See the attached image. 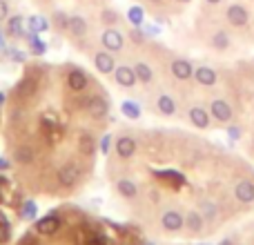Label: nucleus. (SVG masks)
I'll list each match as a JSON object with an SVG mask.
<instances>
[{"instance_id": "1", "label": "nucleus", "mask_w": 254, "mask_h": 245, "mask_svg": "<svg viewBox=\"0 0 254 245\" xmlns=\"http://www.w3.org/2000/svg\"><path fill=\"white\" fill-rule=\"evenodd\" d=\"M210 116L214 121H219L221 125H230L234 119V110L225 98H212L210 101Z\"/></svg>"}, {"instance_id": "2", "label": "nucleus", "mask_w": 254, "mask_h": 245, "mask_svg": "<svg viewBox=\"0 0 254 245\" xmlns=\"http://www.w3.org/2000/svg\"><path fill=\"white\" fill-rule=\"evenodd\" d=\"M101 43H103V47H105L107 52H112V54L123 52V47H125L123 34H121L119 29H114V27H107V29L103 31V34H101Z\"/></svg>"}, {"instance_id": "3", "label": "nucleus", "mask_w": 254, "mask_h": 245, "mask_svg": "<svg viewBox=\"0 0 254 245\" xmlns=\"http://www.w3.org/2000/svg\"><path fill=\"white\" fill-rule=\"evenodd\" d=\"M225 18H228V22L232 27H246L248 22H250V11H248L246 4H230L228 11H225Z\"/></svg>"}, {"instance_id": "4", "label": "nucleus", "mask_w": 254, "mask_h": 245, "mask_svg": "<svg viewBox=\"0 0 254 245\" xmlns=\"http://www.w3.org/2000/svg\"><path fill=\"white\" fill-rule=\"evenodd\" d=\"M161 225L165 232H181L185 228V216L176 210H167L161 216Z\"/></svg>"}, {"instance_id": "5", "label": "nucleus", "mask_w": 254, "mask_h": 245, "mask_svg": "<svg viewBox=\"0 0 254 245\" xmlns=\"http://www.w3.org/2000/svg\"><path fill=\"white\" fill-rule=\"evenodd\" d=\"M170 71L176 80H190L194 76V65L190 61H185V58H174L170 62Z\"/></svg>"}, {"instance_id": "6", "label": "nucleus", "mask_w": 254, "mask_h": 245, "mask_svg": "<svg viewBox=\"0 0 254 245\" xmlns=\"http://www.w3.org/2000/svg\"><path fill=\"white\" fill-rule=\"evenodd\" d=\"M188 119L192 122L194 127H198V129H207L212 122V116H210V110H205V107L201 105H194L188 110Z\"/></svg>"}, {"instance_id": "7", "label": "nucleus", "mask_w": 254, "mask_h": 245, "mask_svg": "<svg viewBox=\"0 0 254 245\" xmlns=\"http://www.w3.org/2000/svg\"><path fill=\"white\" fill-rule=\"evenodd\" d=\"M78 179H80V170L74 163H67V165H63L61 170H58V183H61L63 187H74V185L78 183Z\"/></svg>"}, {"instance_id": "8", "label": "nucleus", "mask_w": 254, "mask_h": 245, "mask_svg": "<svg viewBox=\"0 0 254 245\" xmlns=\"http://www.w3.org/2000/svg\"><path fill=\"white\" fill-rule=\"evenodd\" d=\"M114 80L121 85V87H125V89H131L136 83H138L134 67H127V65H119V67H116V69H114Z\"/></svg>"}, {"instance_id": "9", "label": "nucleus", "mask_w": 254, "mask_h": 245, "mask_svg": "<svg viewBox=\"0 0 254 245\" xmlns=\"http://www.w3.org/2000/svg\"><path fill=\"white\" fill-rule=\"evenodd\" d=\"M192 78L196 80L201 87H214V85L219 83V74H216L212 67H207V65L196 67V69H194V76H192Z\"/></svg>"}, {"instance_id": "10", "label": "nucleus", "mask_w": 254, "mask_h": 245, "mask_svg": "<svg viewBox=\"0 0 254 245\" xmlns=\"http://www.w3.org/2000/svg\"><path fill=\"white\" fill-rule=\"evenodd\" d=\"M234 198H237L239 203H243V205H248V203H254V183L248 179H241L237 185H234Z\"/></svg>"}, {"instance_id": "11", "label": "nucleus", "mask_w": 254, "mask_h": 245, "mask_svg": "<svg viewBox=\"0 0 254 245\" xmlns=\"http://www.w3.org/2000/svg\"><path fill=\"white\" fill-rule=\"evenodd\" d=\"M58 228H61V216H56V214H47L36 223V232L43 234V237H52V234H56Z\"/></svg>"}, {"instance_id": "12", "label": "nucleus", "mask_w": 254, "mask_h": 245, "mask_svg": "<svg viewBox=\"0 0 254 245\" xmlns=\"http://www.w3.org/2000/svg\"><path fill=\"white\" fill-rule=\"evenodd\" d=\"M94 65H96V69L101 71V74H114V69H116V61H114V56H112V52H107V49L96 52Z\"/></svg>"}, {"instance_id": "13", "label": "nucleus", "mask_w": 254, "mask_h": 245, "mask_svg": "<svg viewBox=\"0 0 254 245\" xmlns=\"http://www.w3.org/2000/svg\"><path fill=\"white\" fill-rule=\"evenodd\" d=\"M87 85H89V76L85 74V71L71 69L69 74H67V87H69L71 92H83V89H87Z\"/></svg>"}, {"instance_id": "14", "label": "nucleus", "mask_w": 254, "mask_h": 245, "mask_svg": "<svg viewBox=\"0 0 254 245\" xmlns=\"http://www.w3.org/2000/svg\"><path fill=\"white\" fill-rule=\"evenodd\" d=\"M210 45L216 49V52H228V49L232 47V36H230V31H225V29H216L210 38Z\"/></svg>"}, {"instance_id": "15", "label": "nucleus", "mask_w": 254, "mask_h": 245, "mask_svg": "<svg viewBox=\"0 0 254 245\" xmlns=\"http://www.w3.org/2000/svg\"><path fill=\"white\" fill-rule=\"evenodd\" d=\"M87 29H89V25L83 16H69V20H67V31H69L74 38L87 36Z\"/></svg>"}, {"instance_id": "16", "label": "nucleus", "mask_w": 254, "mask_h": 245, "mask_svg": "<svg viewBox=\"0 0 254 245\" xmlns=\"http://www.w3.org/2000/svg\"><path fill=\"white\" fill-rule=\"evenodd\" d=\"M107 110H110V105H107L105 98L94 96V98L87 101V112H89V116H94V119H103V116H107Z\"/></svg>"}, {"instance_id": "17", "label": "nucleus", "mask_w": 254, "mask_h": 245, "mask_svg": "<svg viewBox=\"0 0 254 245\" xmlns=\"http://www.w3.org/2000/svg\"><path fill=\"white\" fill-rule=\"evenodd\" d=\"M116 154H119L121 158H131L136 154V140L129 138V136H121V138L116 140Z\"/></svg>"}, {"instance_id": "18", "label": "nucleus", "mask_w": 254, "mask_h": 245, "mask_svg": "<svg viewBox=\"0 0 254 245\" xmlns=\"http://www.w3.org/2000/svg\"><path fill=\"white\" fill-rule=\"evenodd\" d=\"M203 223H205V216L201 214V212H188L185 214V228L190 230L192 234H198V232H203Z\"/></svg>"}, {"instance_id": "19", "label": "nucleus", "mask_w": 254, "mask_h": 245, "mask_svg": "<svg viewBox=\"0 0 254 245\" xmlns=\"http://www.w3.org/2000/svg\"><path fill=\"white\" fill-rule=\"evenodd\" d=\"M156 110L161 112L163 116H174L176 114V101L170 96V94H161L156 98Z\"/></svg>"}, {"instance_id": "20", "label": "nucleus", "mask_w": 254, "mask_h": 245, "mask_svg": "<svg viewBox=\"0 0 254 245\" xmlns=\"http://www.w3.org/2000/svg\"><path fill=\"white\" fill-rule=\"evenodd\" d=\"M25 25H27V20H25L22 16L9 18V22H7V34L13 36V38H22V36H27V34H25Z\"/></svg>"}, {"instance_id": "21", "label": "nucleus", "mask_w": 254, "mask_h": 245, "mask_svg": "<svg viewBox=\"0 0 254 245\" xmlns=\"http://www.w3.org/2000/svg\"><path fill=\"white\" fill-rule=\"evenodd\" d=\"M134 71H136V78H138L143 85H149V83L154 80V71H152V67H149L147 62L138 61V62L134 65Z\"/></svg>"}, {"instance_id": "22", "label": "nucleus", "mask_w": 254, "mask_h": 245, "mask_svg": "<svg viewBox=\"0 0 254 245\" xmlns=\"http://www.w3.org/2000/svg\"><path fill=\"white\" fill-rule=\"evenodd\" d=\"M116 189H119L121 196L125 198H134L136 194H138V187H136L134 181H127V179H121L119 183H116Z\"/></svg>"}, {"instance_id": "23", "label": "nucleus", "mask_w": 254, "mask_h": 245, "mask_svg": "<svg viewBox=\"0 0 254 245\" xmlns=\"http://www.w3.org/2000/svg\"><path fill=\"white\" fill-rule=\"evenodd\" d=\"M27 29L31 34H43V31L49 29V22L43 16H31V18H27Z\"/></svg>"}, {"instance_id": "24", "label": "nucleus", "mask_w": 254, "mask_h": 245, "mask_svg": "<svg viewBox=\"0 0 254 245\" xmlns=\"http://www.w3.org/2000/svg\"><path fill=\"white\" fill-rule=\"evenodd\" d=\"M36 92V78H22L16 87V94L20 98H29Z\"/></svg>"}, {"instance_id": "25", "label": "nucleus", "mask_w": 254, "mask_h": 245, "mask_svg": "<svg viewBox=\"0 0 254 245\" xmlns=\"http://www.w3.org/2000/svg\"><path fill=\"white\" fill-rule=\"evenodd\" d=\"M27 40H29V49H31L34 56H43V54L47 52V45L38 38V34H31L29 31V34H27Z\"/></svg>"}, {"instance_id": "26", "label": "nucleus", "mask_w": 254, "mask_h": 245, "mask_svg": "<svg viewBox=\"0 0 254 245\" xmlns=\"http://www.w3.org/2000/svg\"><path fill=\"white\" fill-rule=\"evenodd\" d=\"M127 18H129V22L134 27H140L143 25V20H145V13H143V9H140L138 4H134V7H129V11H127Z\"/></svg>"}, {"instance_id": "27", "label": "nucleus", "mask_w": 254, "mask_h": 245, "mask_svg": "<svg viewBox=\"0 0 254 245\" xmlns=\"http://www.w3.org/2000/svg\"><path fill=\"white\" fill-rule=\"evenodd\" d=\"M121 112H123L127 119H138V116H140V107L136 105L134 101H123V105H121Z\"/></svg>"}, {"instance_id": "28", "label": "nucleus", "mask_w": 254, "mask_h": 245, "mask_svg": "<svg viewBox=\"0 0 254 245\" xmlns=\"http://www.w3.org/2000/svg\"><path fill=\"white\" fill-rule=\"evenodd\" d=\"M16 161H18V163H29V161H34V152H31L29 147L16 149Z\"/></svg>"}, {"instance_id": "29", "label": "nucleus", "mask_w": 254, "mask_h": 245, "mask_svg": "<svg viewBox=\"0 0 254 245\" xmlns=\"http://www.w3.org/2000/svg\"><path fill=\"white\" fill-rule=\"evenodd\" d=\"M9 237H11V228H9L7 219H2V216H0V245L7 243Z\"/></svg>"}, {"instance_id": "30", "label": "nucleus", "mask_w": 254, "mask_h": 245, "mask_svg": "<svg viewBox=\"0 0 254 245\" xmlns=\"http://www.w3.org/2000/svg\"><path fill=\"white\" fill-rule=\"evenodd\" d=\"M101 20L103 22H107V25H116V22H119V13L114 11V9H105V11L101 13Z\"/></svg>"}, {"instance_id": "31", "label": "nucleus", "mask_w": 254, "mask_h": 245, "mask_svg": "<svg viewBox=\"0 0 254 245\" xmlns=\"http://www.w3.org/2000/svg\"><path fill=\"white\" fill-rule=\"evenodd\" d=\"M36 212H38V207H36L34 201H27L25 205H22V216H25V219H34Z\"/></svg>"}, {"instance_id": "32", "label": "nucleus", "mask_w": 254, "mask_h": 245, "mask_svg": "<svg viewBox=\"0 0 254 245\" xmlns=\"http://www.w3.org/2000/svg\"><path fill=\"white\" fill-rule=\"evenodd\" d=\"M156 176H161V179H170V181H174V183H183V176L174 174V172H156Z\"/></svg>"}, {"instance_id": "33", "label": "nucleus", "mask_w": 254, "mask_h": 245, "mask_svg": "<svg viewBox=\"0 0 254 245\" xmlns=\"http://www.w3.org/2000/svg\"><path fill=\"white\" fill-rule=\"evenodd\" d=\"M18 245H38V239H36L34 234H25V237L18 241Z\"/></svg>"}, {"instance_id": "34", "label": "nucleus", "mask_w": 254, "mask_h": 245, "mask_svg": "<svg viewBox=\"0 0 254 245\" xmlns=\"http://www.w3.org/2000/svg\"><path fill=\"white\" fill-rule=\"evenodd\" d=\"M110 145H112V136H110V134H105V136L101 138V152H103V154H107V152H110Z\"/></svg>"}, {"instance_id": "35", "label": "nucleus", "mask_w": 254, "mask_h": 245, "mask_svg": "<svg viewBox=\"0 0 254 245\" xmlns=\"http://www.w3.org/2000/svg\"><path fill=\"white\" fill-rule=\"evenodd\" d=\"M80 149H83L85 154H89V152H92V140L83 136V138H80Z\"/></svg>"}, {"instance_id": "36", "label": "nucleus", "mask_w": 254, "mask_h": 245, "mask_svg": "<svg viewBox=\"0 0 254 245\" xmlns=\"http://www.w3.org/2000/svg\"><path fill=\"white\" fill-rule=\"evenodd\" d=\"M9 56H11L13 61H18V62H25V54H22V52H13V49H11V52H9Z\"/></svg>"}, {"instance_id": "37", "label": "nucleus", "mask_w": 254, "mask_h": 245, "mask_svg": "<svg viewBox=\"0 0 254 245\" xmlns=\"http://www.w3.org/2000/svg\"><path fill=\"white\" fill-rule=\"evenodd\" d=\"M7 13H9L7 2H4V0H0V20H4V18H7Z\"/></svg>"}, {"instance_id": "38", "label": "nucleus", "mask_w": 254, "mask_h": 245, "mask_svg": "<svg viewBox=\"0 0 254 245\" xmlns=\"http://www.w3.org/2000/svg\"><path fill=\"white\" fill-rule=\"evenodd\" d=\"M230 136H232L234 140L241 138V127H230Z\"/></svg>"}, {"instance_id": "39", "label": "nucleus", "mask_w": 254, "mask_h": 245, "mask_svg": "<svg viewBox=\"0 0 254 245\" xmlns=\"http://www.w3.org/2000/svg\"><path fill=\"white\" fill-rule=\"evenodd\" d=\"M147 34H149V36H156V34H158V29H156L154 25H149V27H147Z\"/></svg>"}, {"instance_id": "40", "label": "nucleus", "mask_w": 254, "mask_h": 245, "mask_svg": "<svg viewBox=\"0 0 254 245\" xmlns=\"http://www.w3.org/2000/svg\"><path fill=\"white\" fill-rule=\"evenodd\" d=\"M205 2H207V4H221L223 0H205Z\"/></svg>"}, {"instance_id": "41", "label": "nucleus", "mask_w": 254, "mask_h": 245, "mask_svg": "<svg viewBox=\"0 0 254 245\" xmlns=\"http://www.w3.org/2000/svg\"><path fill=\"white\" fill-rule=\"evenodd\" d=\"M2 103H4V94L0 92V105H2Z\"/></svg>"}, {"instance_id": "42", "label": "nucleus", "mask_w": 254, "mask_h": 245, "mask_svg": "<svg viewBox=\"0 0 254 245\" xmlns=\"http://www.w3.org/2000/svg\"><path fill=\"white\" fill-rule=\"evenodd\" d=\"M221 245H234L232 241H223V243H221Z\"/></svg>"}, {"instance_id": "43", "label": "nucleus", "mask_w": 254, "mask_h": 245, "mask_svg": "<svg viewBox=\"0 0 254 245\" xmlns=\"http://www.w3.org/2000/svg\"><path fill=\"white\" fill-rule=\"evenodd\" d=\"M176 2H183V4H188V2H190V0H176Z\"/></svg>"}, {"instance_id": "44", "label": "nucleus", "mask_w": 254, "mask_h": 245, "mask_svg": "<svg viewBox=\"0 0 254 245\" xmlns=\"http://www.w3.org/2000/svg\"><path fill=\"white\" fill-rule=\"evenodd\" d=\"M143 245H154V243H149V241H145V243H143Z\"/></svg>"}, {"instance_id": "45", "label": "nucleus", "mask_w": 254, "mask_h": 245, "mask_svg": "<svg viewBox=\"0 0 254 245\" xmlns=\"http://www.w3.org/2000/svg\"><path fill=\"white\" fill-rule=\"evenodd\" d=\"M152 2H161V0H152Z\"/></svg>"}]
</instances>
